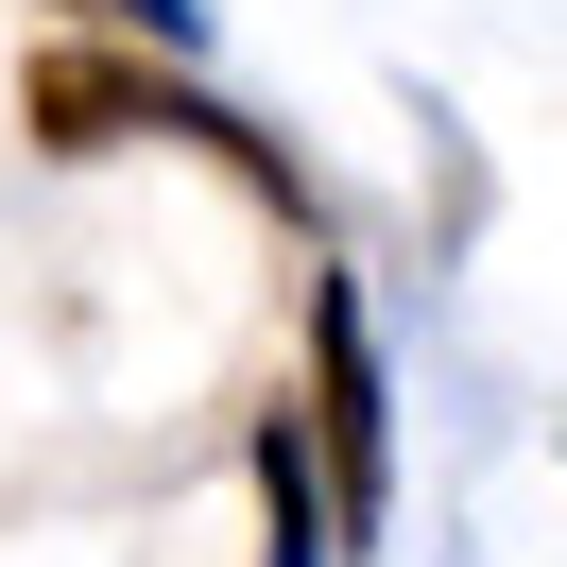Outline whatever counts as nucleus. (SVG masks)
<instances>
[{
    "instance_id": "f257e3e1",
    "label": "nucleus",
    "mask_w": 567,
    "mask_h": 567,
    "mask_svg": "<svg viewBox=\"0 0 567 567\" xmlns=\"http://www.w3.org/2000/svg\"><path fill=\"white\" fill-rule=\"evenodd\" d=\"M18 121H35V155H70V173H86V155H138V138H189V155H224L276 224L310 207V189H292V155L258 138L241 104H207L173 52H121V35H52L35 70H18Z\"/></svg>"
},
{
    "instance_id": "f03ea898",
    "label": "nucleus",
    "mask_w": 567,
    "mask_h": 567,
    "mask_svg": "<svg viewBox=\"0 0 567 567\" xmlns=\"http://www.w3.org/2000/svg\"><path fill=\"white\" fill-rule=\"evenodd\" d=\"M292 413H310V447H327L344 550H379V516H395V361H379V327H361L344 276H310V379H292Z\"/></svg>"
},
{
    "instance_id": "7ed1b4c3",
    "label": "nucleus",
    "mask_w": 567,
    "mask_h": 567,
    "mask_svg": "<svg viewBox=\"0 0 567 567\" xmlns=\"http://www.w3.org/2000/svg\"><path fill=\"white\" fill-rule=\"evenodd\" d=\"M241 464H258V533H276V567H361L344 516H327V447H310V413H292V395H258Z\"/></svg>"
},
{
    "instance_id": "20e7f679",
    "label": "nucleus",
    "mask_w": 567,
    "mask_h": 567,
    "mask_svg": "<svg viewBox=\"0 0 567 567\" xmlns=\"http://www.w3.org/2000/svg\"><path fill=\"white\" fill-rule=\"evenodd\" d=\"M52 18H70V35H121V52H207V0H52Z\"/></svg>"
}]
</instances>
